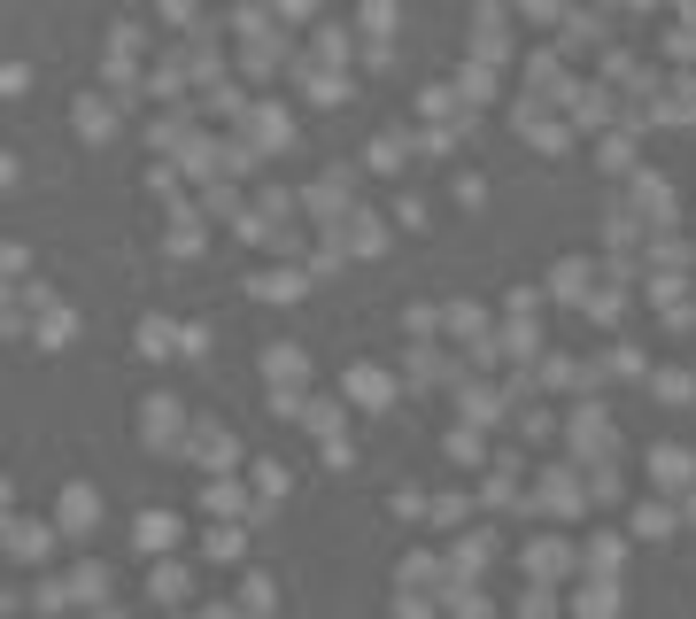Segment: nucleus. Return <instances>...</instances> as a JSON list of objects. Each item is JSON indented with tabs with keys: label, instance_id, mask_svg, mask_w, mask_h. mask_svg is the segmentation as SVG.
<instances>
[{
	"label": "nucleus",
	"instance_id": "c85d7f7f",
	"mask_svg": "<svg viewBox=\"0 0 696 619\" xmlns=\"http://www.w3.org/2000/svg\"><path fill=\"white\" fill-rule=\"evenodd\" d=\"M109 589V573H101V565H78V573H70V596H101Z\"/></svg>",
	"mask_w": 696,
	"mask_h": 619
},
{
	"label": "nucleus",
	"instance_id": "20e7f679",
	"mask_svg": "<svg viewBox=\"0 0 696 619\" xmlns=\"http://www.w3.org/2000/svg\"><path fill=\"white\" fill-rule=\"evenodd\" d=\"M16 310H31V325H39V341H70V310H62V302L47 295V287H31V295L16 302Z\"/></svg>",
	"mask_w": 696,
	"mask_h": 619
},
{
	"label": "nucleus",
	"instance_id": "ddd939ff",
	"mask_svg": "<svg viewBox=\"0 0 696 619\" xmlns=\"http://www.w3.org/2000/svg\"><path fill=\"white\" fill-rule=\"evenodd\" d=\"M348 186H356V178H348V171H318V178H310V209H318V217H333V209H348Z\"/></svg>",
	"mask_w": 696,
	"mask_h": 619
},
{
	"label": "nucleus",
	"instance_id": "f03ea898",
	"mask_svg": "<svg viewBox=\"0 0 696 619\" xmlns=\"http://www.w3.org/2000/svg\"><path fill=\"white\" fill-rule=\"evenodd\" d=\"M511 124H519V140H534V148H565V124H557L542 101H511Z\"/></svg>",
	"mask_w": 696,
	"mask_h": 619
},
{
	"label": "nucleus",
	"instance_id": "6ab92c4d",
	"mask_svg": "<svg viewBox=\"0 0 696 619\" xmlns=\"http://www.w3.org/2000/svg\"><path fill=\"white\" fill-rule=\"evenodd\" d=\"M348 248H356V256H379V248H387V225H379V217H356V225H348Z\"/></svg>",
	"mask_w": 696,
	"mask_h": 619
},
{
	"label": "nucleus",
	"instance_id": "c756f323",
	"mask_svg": "<svg viewBox=\"0 0 696 619\" xmlns=\"http://www.w3.org/2000/svg\"><path fill=\"white\" fill-rule=\"evenodd\" d=\"M449 333H457V341H464V333H480V302H449Z\"/></svg>",
	"mask_w": 696,
	"mask_h": 619
},
{
	"label": "nucleus",
	"instance_id": "4468645a",
	"mask_svg": "<svg viewBox=\"0 0 696 619\" xmlns=\"http://www.w3.org/2000/svg\"><path fill=\"white\" fill-rule=\"evenodd\" d=\"M248 295H263V302H287V295H302V271L271 264V271H256V279H248Z\"/></svg>",
	"mask_w": 696,
	"mask_h": 619
},
{
	"label": "nucleus",
	"instance_id": "1a4fd4ad",
	"mask_svg": "<svg viewBox=\"0 0 696 619\" xmlns=\"http://www.w3.org/2000/svg\"><path fill=\"white\" fill-rule=\"evenodd\" d=\"M70 124H78V140H109L116 109H109V101H93V93H78V101H70Z\"/></svg>",
	"mask_w": 696,
	"mask_h": 619
},
{
	"label": "nucleus",
	"instance_id": "412c9836",
	"mask_svg": "<svg viewBox=\"0 0 696 619\" xmlns=\"http://www.w3.org/2000/svg\"><path fill=\"white\" fill-rule=\"evenodd\" d=\"M171 256H202V217H171Z\"/></svg>",
	"mask_w": 696,
	"mask_h": 619
},
{
	"label": "nucleus",
	"instance_id": "aec40b11",
	"mask_svg": "<svg viewBox=\"0 0 696 619\" xmlns=\"http://www.w3.org/2000/svg\"><path fill=\"white\" fill-rule=\"evenodd\" d=\"M202 511H256V503L240 496L232 480H209V488H202Z\"/></svg>",
	"mask_w": 696,
	"mask_h": 619
},
{
	"label": "nucleus",
	"instance_id": "4be33fe9",
	"mask_svg": "<svg viewBox=\"0 0 696 619\" xmlns=\"http://www.w3.org/2000/svg\"><path fill=\"white\" fill-rule=\"evenodd\" d=\"M580 558H588V573H619V534H596Z\"/></svg>",
	"mask_w": 696,
	"mask_h": 619
},
{
	"label": "nucleus",
	"instance_id": "2eb2a0df",
	"mask_svg": "<svg viewBox=\"0 0 696 619\" xmlns=\"http://www.w3.org/2000/svg\"><path fill=\"white\" fill-rule=\"evenodd\" d=\"M132 542H140V550H171V542H178V519H171V511H140Z\"/></svg>",
	"mask_w": 696,
	"mask_h": 619
},
{
	"label": "nucleus",
	"instance_id": "f704fd0d",
	"mask_svg": "<svg viewBox=\"0 0 696 619\" xmlns=\"http://www.w3.org/2000/svg\"><path fill=\"white\" fill-rule=\"evenodd\" d=\"M519 619H550V596H542V589H526V596H519Z\"/></svg>",
	"mask_w": 696,
	"mask_h": 619
},
{
	"label": "nucleus",
	"instance_id": "0eeeda50",
	"mask_svg": "<svg viewBox=\"0 0 696 619\" xmlns=\"http://www.w3.org/2000/svg\"><path fill=\"white\" fill-rule=\"evenodd\" d=\"M565 565H573V550H565L557 534H534V542H526V573H534V581H557Z\"/></svg>",
	"mask_w": 696,
	"mask_h": 619
},
{
	"label": "nucleus",
	"instance_id": "4c0bfd02",
	"mask_svg": "<svg viewBox=\"0 0 696 619\" xmlns=\"http://www.w3.org/2000/svg\"><path fill=\"white\" fill-rule=\"evenodd\" d=\"M93 619H116V612H93Z\"/></svg>",
	"mask_w": 696,
	"mask_h": 619
},
{
	"label": "nucleus",
	"instance_id": "72a5a7b5",
	"mask_svg": "<svg viewBox=\"0 0 696 619\" xmlns=\"http://www.w3.org/2000/svg\"><path fill=\"white\" fill-rule=\"evenodd\" d=\"M642 372V356L635 349H611V364H604V380H635Z\"/></svg>",
	"mask_w": 696,
	"mask_h": 619
},
{
	"label": "nucleus",
	"instance_id": "f3484780",
	"mask_svg": "<svg viewBox=\"0 0 696 619\" xmlns=\"http://www.w3.org/2000/svg\"><path fill=\"white\" fill-rule=\"evenodd\" d=\"M348 395H356V403H387V380H379V364H348Z\"/></svg>",
	"mask_w": 696,
	"mask_h": 619
},
{
	"label": "nucleus",
	"instance_id": "cd10ccee",
	"mask_svg": "<svg viewBox=\"0 0 696 619\" xmlns=\"http://www.w3.org/2000/svg\"><path fill=\"white\" fill-rule=\"evenodd\" d=\"M596 39H604L596 16H565V47H596Z\"/></svg>",
	"mask_w": 696,
	"mask_h": 619
},
{
	"label": "nucleus",
	"instance_id": "9d476101",
	"mask_svg": "<svg viewBox=\"0 0 696 619\" xmlns=\"http://www.w3.org/2000/svg\"><path fill=\"white\" fill-rule=\"evenodd\" d=\"M588 279H596V264H588V256H565V264L550 271V295L557 302H588Z\"/></svg>",
	"mask_w": 696,
	"mask_h": 619
},
{
	"label": "nucleus",
	"instance_id": "5701e85b",
	"mask_svg": "<svg viewBox=\"0 0 696 619\" xmlns=\"http://www.w3.org/2000/svg\"><path fill=\"white\" fill-rule=\"evenodd\" d=\"M147 589L163 596V604H178V596H186V565H155V573H147Z\"/></svg>",
	"mask_w": 696,
	"mask_h": 619
},
{
	"label": "nucleus",
	"instance_id": "7ed1b4c3",
	"mask_svg": "<svg viewBox=\"0 0 696 619\" xmlns=\"http://www.w3.org/2000/svg\"><path fill=\"white\" fill-rule=\"evenodd\" d=\"M140 434H147V449H178V403L171 395H147L140 403Z\"/></svg>",
	"mask_w": 696,
	"mask_h": 619
},
{
	"label": "nucleus",
	"instance_id": "b1692460",
	"mask_svg": "<svg viewBox=\"0 0 696 619\" xmlns=\"http://www.w3.org/2000/svg\"><path fill=\"white\" fill-rule=\"evenodd\" d=\"M140 349H147V356H163V349H186V333H171L163 318H147V325H140Z\"/></svg>",
	"mask_w": 696,
	"mask_h": 619
},
{
	"label": "nucleus",
	"instance_id": "9b49d317",
	"mask_svg": "<svg viewBox=\"0 0 696 619\" xmlns=\"http://www.w3.org/2000/svg\"><path fill=\"white\" fill-rule=\"evenodd\" d=\"M627 186H635V209H642V217H658V225L673 217V194H666V178H658V171H635Z\"/></svg>",
	"mask_w": 696,
	"mask_h": 619
},
{
	"label": "nucleus",
	"instance_id": "dca6fc26",
	"mask_svg": "<svg viewBox=\"0 0 696 619\" xmlns=\"http://www.w3.org/2000/svg\"><path fill=\"white\" fill-rule=\"evenodd\" d=\"M650 480H666L673 496H681V488H689V457H681V449H650Z\"/></svg>",
	"mask_w": 696,
	"mask_h": 619
},
{
	"label": "nucleus",
	"instance_id": "7c9ffc66",
	"mask_svg": "<svg viewBox=\"0 0 696 619\" xmlns=\"http://www.w3.org/2000/svg\"><path fill=\"white\" fill-rule=\"evenodd\" d=\"M666 527H673L666 503H642V511H635V534H666Z\"/></svg>",
	"mask_w": 696,
	"mask_h": 619
},
{
	"label": "nucleus",
	"instance_id": "423d86ee",
	"mask_svg": "<svg viewBox=\"0 0 696 619\" xmlns=\"http://www.w3.org/2000/svg\"><path fill=\"white\" fill-rule=\"evenodd\" d=\"M93 519H101V496H93V488H62V503H55V527H62V534H86Z\"/></svg>",
	"mask_w": 696,
	"mask_h": 619
},
{
	"label": "nucleus",
	"instance_id": "393cba45",
	"mask_svg": "<svg viewBox=\"0 0 696 619\" xmlns=\"http://www.w3.org/2000/svg\"><path fill=\"white\" fill-rule=\"evenodd\" d=\"M256 488H263V496H256V511H271V503L287 496V465H256Z\"/></svg>",
	"mask_w": 696,
	"mask_h": 619
},
{
	"label": "nucleus",
	"instance_id": "2f4dec72",
	"mask_svg": "<svg viewBox=\"0 0 696 619\" xmlns=\"http://www.w3.org/2000/svg\"><path fill=\"white\" fill-rule=\"evenodd\" d=\"M650 387H658L666 403H689V372H673V364H666V372H658V380H650Z\"/></svg>",
	"mask_w": 696,
	"mask_h": 619
},
{
	"label": "nucleus",
	"instance_id": "a878e982",
	"mask_svg": "<svg viewBox=\"0 0 696 619\" xmlns=\"http://www.w3.org/2000/svg\"><path fill=\"white\" fill-rule=\"evenodd\" d=\"M202 550H209L217 565H232V558H240V527H209V534H202Z\"/></svg>",
	"mask_w": 696,
	"mask_h": 619
},
{
	"label": "nucleus",
	"instance_id": "f257e3e1",
	"mask_svg": "<svg viewBox=\"0 0 696 619\" xmlns=\"http://www.w3.org/2000/svg\"><path fill=\"white\" fill-rule=\"evenodd\" d=\"M565 434H573V449H580V457H611V418L596 411V403H580V411L565 418Z\"/></svg>",
	"mask_w": 696,
	"mask_h": 619
},
{
	"label": "nucleus",
	"instance_id": "a211bd4d",
	"mask_svg": "<svg viewBox=\"0 0 696 619\" xmlns=\"http://www.w3.org/2000/svg\"><path fill=\"white\" fill-rule=\"evenodd\" d=\"M449 457H457V465H480V426H472V418H457V426H449Z\"/></svg>",
	"mask_w": 696,
	"mask_h": 619
},
{
	"label": "nucleus",
	"instance_id": "bb28decb",
	"mask_svg": "<svg viewBox=\"0 0 696 619\" xmlns=\"http://www.w3.org/2000/svg\"><path fill=\"white\" fill-rule=\"evenodd\" d=\"M403 155H410V140H403V132H387V140H372V171H395Z\"/></svg>",
	"mask_w": 696,
	"mask_h": 619
},
{
	"label": "nucleus",
	"instance_id": "c9c22d12",
	"mask_svg": "<svg viewBox=\"0 0 696 619\" xmlns=\"http://www.w3.org/2000/svg\"><path fill=\"white\" fill-rule=\"evenodd\" d=\"M395 619H426V596H403V589H395Z\"/></svg>",
	"mask_w": 696,
	"mask_h": 619
},
{
	"label": "nucleus",
	"instance_id": "473e14b6",
	"mask_svg": "<svg viewBox=\"0 0 696 619\" xmlns=\"http://www.w3.org/2000/svg\"><path fill=\"white\" fill-rule=\"evenodd\" d=\"M464 511H472V496H434V527H457Z\"/></svg>",
	"mask_w": 696,
	"mask_h": 619
},
{
	"label": "nucleus",
	"instance_id": "39448f33",
	"mask_svg": "<svg viewBox=\"0 0 696 619\" xmlns=\"http://www.w3.org/2000/svg\"><path fill=\"white\" fill-rule=\"evenodd\" d=\"M294 140V117L287 109H271V101H263V109H248V148H287Z\"/></svg>",
	"mask_w": 696,
	"mask_h": 619
},
{
	"label": "nucleus",
	"instance_id": "e433bc0d",
	"mask_svg": "<svg viewBox=\"0 0 696 619\" xmlns=\"http://www.w3.org/2000/svg\"><path fill=\"white\" fill-rule=\"evenodd\" d=\"M526 16H557V8H565V0H519Z\"/></svg>",
	"mask_w": 696,
	"mask_h": 619
},
{
	"label": "nucleus",
	"instance_id": "58836bf2",
	"mask_svg": "<svg viewBox=\"0 0 696 619\" xmlns=\"http://www.w3.org/2000/svg\"><path fill=\"white\" fill-rule=\"evenodd\" d=\"M689 318H696V310H689Z\"/></svg>",
	"mask_w": 696,
	"mask_h": 619
},
{
	"label": "nucleus",
	"instance_id": "f8f14e48",
	"mask_svg": "<svg viewBox=\"0 0 696 619\" xmlns=\"http://www.w3.org/2000/svg\"><path fill=\"white\" fill-rule=\"evenodd\" d=\"M186 449H194V457H202L209 472H225L232 457H240V449H232V434H225V426H194V442H186Z\"/></svg>",
	"mask_w": 696,
	"mask_h": 619
},
{
	"label": "nucleus",
	"instance_id": "6e6552de",
	"mask_svg": "<svg viewBox=\"0 0 696 619\" xmlns=\"http://www.w3.org/2000/svg\"><path fill=\"white\" fill-rule=\"evenodd\" d=\"M8 550L24 565H47V550H55V534L39 527V519H8Z\"/></svg>",
	"mask_w": 696,
	"mask_h": 619
}]
</instances>
